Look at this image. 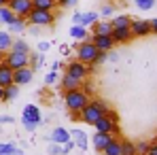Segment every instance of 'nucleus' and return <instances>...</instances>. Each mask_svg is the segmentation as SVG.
<instances>
[{"instance_id":"obj_1","label":"nucleus","mask_w":157,"mask_h":155,"mask_svg":"<svg viewBox=\"0 0 157 155\" xmlns=\"http://www.w3.org/2000/svg\"><path fill=\"white\" fill-rule=\"evenodd\" d=\"M106 110H108V104L104 100H100V98L89 100V102L85 104V108L81 110V121L87 123V126H94L102 115H106Z\"/></svg>"},{"instance_id":"obj_2","label":"nucleus","mask_w":157,"mask_h":155,"mask_svg":"<svg viewBox=\"0 0 157 155\" xmlns=\"http://www.w3.org/2000/svg\"><path fill=\"white\" fill-rule=\"evenodd\" d=\"M64 102H66V108L75 115V113H81L85 108L89 98H87V94L83 89H72V91H64Z\"/></svg>"},{"instance_id":"obj_3","label":"nucleus","mask_w":157,"mask_h":155,"mask_svg":"<svg viewBox=\"0 0 157 155\" xmlns=\"http://www.w3.org/2000/svg\"><path fill=\"white\" fill-rule=\"evenodd\" d=\"M4 64L11 70H19L30 66V53H17V51H6L4 53Z\"/></svg>"},{"instance_id":"obj_4","label":"nucleus","mask_w":157,"mask_h":155,"mask_svg":"<svg viewBox=\"0 0 157 155\" xmlns=\"http://www.w3.org/2000/svg\"><path fill=\"white\" fill-rule=\"evenodd\" d=\"M28 24H32V26H51L53 21H55V15H53V11H40V9H32V13L26 17Z\"/></svg>"},{"instance_id":"obj_5","label":"nucleus","mask_w":157,"mask_h":155,"mask_svg":"<svg viewBox=\"0 0 157 155\" xmlns=\"http://www.w3.org/2000/svg\"><path fill=\"white\" fill-rule=\"evenodd\" d=\"M96 53H98L96 45H94L91 41H85V43L77 45V62H83V64L91 66V62H94Z\"/></svg>"},{"instance_id":"obj_6","label":"nucleus","mask_w":157,"mask_h":155,"mask_svg":"<svg viewBox=\"0 0 157 155\" xmlns=\"http://www.w3.org/2000/svg\"><path fill=\"white\" fill-rule=\"evenodd\" d=\"M89 72H91V66H87L83 62H77V60L75 62H68V66H66V75L78 79V81H87Z\"/></svg>"},{"instance_id":"obj_7","label":"nucleus","mask_w":157,"mask_h":155,"mask_svg":"<svg viewBox=\"0 0 157 155\" xmlns=\"http://www.w3.org/2000/svg\"><path fill=\"white\" fill-rule=\"evenodd\" d=\"M6 6L15 13V17H24V19H26L28 15L32 13V9H34L32 6V0H9Z\"/></svg>"},{"instance_id":"obj_8","label":"nucleus","mask_w":157,"mask_h":155,"mask_svg":"<svg viewBox=\"0 0 157 155\" xmlns=\"http://www.w3.org/2000/svg\"><path fill=\"white\" fill-rule=\"evenodd\" d=\"M94 126H96V132H102V134H113V136H115V134L119 132V123H117L115 119L106 117V115H102Z\"/></svg>"},{"instance_id":"obj_9","label":"nucleus","mask_w":157,"mask_h":155,"mask_svg":"<svg viewBox=\"0 0 157 155\" xmlns=\"http://www.w3.org/2000/svg\"><path fill=\"white\" fill-rule=\"evenodd\" d=\"M130 30H132V36H134V38L149 36V34H151V21H147V19H132Z\"/></svg>"},{"instance_id":"obj_10","label":"nucleus","mask_w":157,"mask_h":155,"mask_svg":"<svg viewBox=\"0 0 157 155\" xmlns=\"http://www.w3.org/2000/svg\"><path fill=\"white\" fill-rule=\"evenodd\" d=\"M94 45H96V49L98 51H113V47H115V41H113V36L110 34H91V38H89Z\"/></svg>"},{"instance_id":"obj_11","label":"nucleus","mask_w":157,"mask_h":155,"mask_svg":"<svg viewBox=\"0 0 157 155\" xmlns=\"http://www.w3.org/2000/svg\"><path fill=\"white\" fill-rule=\"evenodd\" d=\"M21 119L24 121H32V123H40L43 121V115H40V108L36 106V104H28L24 106V113H21Z\"/></svg>"},{"instance_id":"obj_12","label":"nucleus","mask_w":157,"mask_h":155,"mask_svg":"<svg viewBox=\"0 0 157 155\" xmlns=\"http://www.w3.org/2000/svg\"><path fill=\"white\" fill-rule=\"evenodd\" d=\"M32 77H34V70L30 68V66H26V68H19V70H13V83L15 85H28L30 81H32Z\"/></svg>"},{"instance_id":"obj_13","label":"nucleus","mask_w":157,"mask_h":155,"mask_svg":"<svg viewBox=\"0 0 157 155\" xmlns=\"http://www.w3.org/2000/svg\"><path fill=\"white\" fill-rule=\"evenodd\" d=\"M110 36H113V41H115V45H125V43H130L132 38H134L130 28H113Z\"/></svg>"},{"instance_id":"obj_14","label":"nucleus","mask_w":157,"mask_h":155,"mask_svg":"<svg viewBox=\"0 0 157 155\" xmlns=\"http://www.w3.org/2000/svg\"><path fill=\"white\" fill-rule=\"evenodd\" d=\"M113 138H115L113 134H102V132H96V134H94V138H91V145H94V149H96V151H100V153H102V151H104V147L110 142V140H113Z\"/></svg>"},{"instance_id":"obj_15","label":"nucleus","mask_w":157,"mask_h":155,"mask_svg":"<svg viewBox=\"0 0 157 155\" xmlns=\"http://www.w3.org/2000/svg\"><path fill=\"white\" fill-rule=\"evenodd\" d=\"M72 19H75V24H81V26H85V28H91L96 21H98V15L91 13V11H89V13H75Z\"/></svg>"},{"instance_id":"obj_16","label":"nucleus","mask_w":157,"mask_h":155,"mask_svg":"<svg viewBox=\"0 0 157 155\" xmlns=\"http://www.w3.org/2000/svg\"><path fill=\"white\" fill-rule=\"evenodd\" d=\"M51 142H55V145H64V142H68L70 140V132L68 130H64V128H55L51 132Z\"/></svg>"},{"instance_id":"obj_17","label":"nucleus","mask_w":157,"mask_h":155,"mask_svg":"<svg viewBox=\"0 0 157 155\" xmlns=\"http://www.w3.org/2000/svg\"><path fill=\"white\" fill-rule=\"evenodd\" d=\"M59 85H62V89H64V91H72V89H81L83 81H78V79H75V77L64 75V77H62V81H59Z\"/></svg>"},{"instance_id":"obj_18","label":"nucleus","mask_w":157,"mask_h":155,"mask_svg":"<svg viewBox=\"0 0 157 155\" xmlns=\"http://www.w3.org/2000/svg\"><path fill=\"white\" fill-rule=\"evenodd\" d=\"M13 83V70L2 62L0 64V87H9Z\"/></svg>"},{"instance_id":"obj_19","label":"nucleus","mask_w":157,"mask_h":155,"mask_svg":"<svg viewBox=\"0 0 157 155\" xmlns=\"http://www.w3.org/2000/svg\"><path fill=\"white\" fill-rule=\"evenodd\" d=\"M70 136L75 138V145H77L81 151H87V134H85L83 130H72Z\"/></svg>"},{"instance_id":"obj_20","label":"nucleus","mask_w":157,"mask_h":155,"mask_svg":"<svg viewBox=\"0 0 157 155\" xmlns=\"http://www.w3.org/2000/svg\"><path fill=\"white\" fill-rule=\"evenodd\" d=\"M104 155H121V138H113L104 147Z\"/></svg>"},{"instance_id":"obj_21","label":"nucleus","mask_w":157,"mask_h":155,"mask_svg":"<svg viewBox=\"0 0 157 155\" xmlns=\"http://www.w3.org/2000/svg\"><path fill=\"white\" fill-rule=\"evenodd\" d=\"M26 24L28 21L24 19V17H13V19L6 24V26H9L6 32H24V30H26Z\"/></svg>"},{"instance_id":"obj_22","label":"nucleus","mask_w":157,"mask_h":155,"mask_svg":"<svg viewBox=\"0 0 157 155\" xmlns=\"http://www.w3.org/2000/svg\"><path fill=\"white\" fill-rule=\"evenodd\" d=\"M91 32H94V34H104L106 36V34L113 32V26H110V21H100V19H98V21L91 26Z\"/></svg>"},{"instance_id":"obj_23","label":"nucleus","mask_w":157,"mask_h":155,"mask_svg":"<svg viewBox=\"0 0 157 155\" xmlns=\"http://www.w3.org/2000/svg\"><path fill=\"white\" fill-rule=\"evenodd\" d=\"M11 45H13V36H11V32H6V30H0V51H9L11 49Z\"/></svg>"},{"instance_id":"obj_24","label":"nucleus","mask_w":157,"mask_h":155,"mask_svg":"<svg viewBox=\"0 0 157 155\" xmlns=\"http://www.w3.org/2000/svg\"><path fill=\"white\" fill-rule=\"evenodd\" d=\"M32 6L40 9V11H53V9H57V2L55 0H32Z\"/></svg>"},{"instance_id":"obj_25","label":"nucleus","mask_w":157,"mask_h":155,"mask_svg":"<svg viewBox=\"0 0 157 155\" xmlns=\"http://www.w3.org/2000/svg\"><path fill=\"white\" fill-rule=\"evenodd\" d=\"M70 36L77 38V41H85L87 38V28L81 26V24H75V26L70 28Z\"/></svg>"},{"instance_id":"obj_26","label":"nucleus","mask_w":157,"mask_h":155,"mask_svg":"<svg viewBox=\"0 0 157 155\" xmlns=\"http://www.w3.org/2000/svg\"><path fill=\"white\" fill-rule=\"evenodd\" d=\"M17 94H19V85L11 83L9 87H4V96H2V102H9V100L17 98Z\"/></svg>"},{"instance_id":"obj_27","label":"nucleus","mask_w":157,"mask_h":155,"mask_svg":"<svg viewBox=\"0 0 157 155\" xmlns=\"http://www.w3.org/2000/svg\"><path fill=\"white\" fill-rule=\"evenodd\" d=\"M130 24H132V17H128V15H119L110 21L113 28H130Z\"/></svg>"},{"instance_id":"obj_28","label":"nucleus","mask_w":157,"mask_h":155,"mask_svg":"<svg viewBox=\"0 0 157 155\" xmlns=\"http://www.w3.org/2000/svg\"><path fill=\"white\" fill-rule=\"evenodd\" d=\"M9 51H17V53H30V45H28L26 41H13V45H11V49Z\"/></svg>"},{"instance_id":"obj_29","label":"nucleus","mask_w":157,"mask_h":155,"mask_svg":"<svg viewBox=\"0 0 157 155\" xmlns=\"http://www.w3.org/2000/svg\"><path fill=\"white\" fill-rule=\"evenodd\" d=\"M121 155H136V142L121 140Z\"/></svg>"},{"instance_id":"obj_30","label":"nucleus","mask_w":157,"mask_h":155,"mask_svg":"<svg viewBox=\"0 0 157 155\" xmlns=\"http://www.w3.org/2000/svg\"><path fill=\"white\" fill-rule=\"evenodd\" d=\"M13 17H15V13H13L9 6H0V24H4V26H6Z\"/></svg>"},{"instance_id":"obj_31","label":"nucleus","mask_w":157,"mask_h":155,"mask_svg":"<svg viewBox=\"0 0 157 155\" xmlns=\"http://www.w3.org/2000/svg\"><path fill=\"white\" fill-rule=\"evenodd\" d=\"M106 60H108V53L106 51H98L96 57H94V62H91V66H100V64H104Z\"/></svg>"},{"instance_id":"obj_32","label":"nucleus","mask_w":157,"mask_h":155,"mask_svg":"<svg viewBox=\"0 0 157 155\" xmlns=\"http://www.w3.org/2000/svg\"><path fill=\"white\" fill-rule=\"evenodd\" d=\"M136 6L142 9V11H149V9L155 6V0H136Z\"/></svg>"},{"instance_id":"obj_33","label":"nucleus","mask_w":157,"mask_h":155,"mask_svg":"<svg viewBox=\"0 0 157 155\" xmlns=\"http://www.w3.org/2000/svg\"><path fill=\"white\" fill-rule=\"evenodd\" d=\"M57 79H59L57 70H49V72H47V77H45V85H53Z\"/></svg>"},{"instance_id":"obj_34","label":"nucleus","mask_w":157,"mask_h":155,"mask_svg":"<svg viewBox=\"0 0 157 155\" xmlns=\"http://www.w3.org/2000/svg\"><path fill=\"white\" fill-rule=\"evenodd\" d=\"M57 2V9H72L77 6V0H55Z\"/></svg>"},{"instance_id":"obj_35","label":"nucleus","mask_w":157,"mask_h":155,"mask_svg":"<svg viewBox=\"0 0 157 155\" xmlns=\"http://www.w3.org/2000/svg\"><path fill=\"white\" fill-rule=\"evenodd\" d=\"M13 149H15V145H13V142H0V155L11 153Z\"/></svg>"},{"instance_id":"obj_36","label":"nucleus","mask_w":157,"mask_h":155,"mask_svg":"<svg viewBox=\"0 0 157 155\" xmlns=\"http://www.w3.org/2000/svg\"><path fill=\"white\" fill-rule=\"evenodd\" d=\"M147 151H149V142H136V153L138 155H147Z\"/></svg>"},{"instance_id":"obj_37","label":"nucleus","mask_w":157,"mask_h":155,"mask_svg":"<svg viewBox=\"0 0 157 155\" xmlns=\"http://www.w3.org/2000/svg\"><path fill=\"white\" fill-rule=\"evenodd\" d=\"M75 147H77V145H75V140H68V142H64V145H62V155L70 153V151H72Z\"/></svg>"},{"instance_id":"obj_38","label":"nucleus","mask_w":157,"mask_h":155,"mask_svg":"<svg viewBox=\"0 0 157 155\" xmlns=\"http://www.w3.org/2000/svg\"><path fill=\"white\" fill-rule=\"evenodd\" d=\"M47 153L49 155H62V145H55V142H53L51 147L47 149Z\"/></svg>"},{"instance_id":"obj_39","label":"nucleus","mask_w":157,"mask_h":155,"mask_svg":"<svg viewBox=\"0 0 157 155\" xmlns=\"http://www.w3.org/2000/svg\"><path fill=\"white\" fill-rule=\"evenodd\" d=\"M147 155H157V140L149 142V151H147Z\"/></svg>"},{"instance_id":"obj_40","label":"nucleus","mask_w":157,"mask_h":155,"mask_svg":"<svg viewBox=\"0 0 157 155\" xmlns=\"http://www.w3.org/2000/svg\"><path fill=\"white\" fill-rule=\"evenodd\" d=\"M108 15H113V6L110 4H104L102 6V17H108Z\"/></svg>"},{"instance_id":"obj_41","label":"nucleus","mask_w":157,"mask_h":155,"mask_svg":"<svg viewBox=\"0 0 157 155\" xmlns=\"http://www.w3.org/2000/svg\"><path fill=\"white\" fill-rule=\"evenodd\" d=\"M21 123H24V128H26L28 132H34V130H36V123H32V121H24V119H21Z\"/></svg>"},{"instance_id":"obj_42","label":"nucleus","mask_w":157,"mask_h":155,"mask_svg":"<svg viewBox=\"0 0 157 155\" xmlns=\"http://www.w3.org/2000/svg\"><path fill=\"white\" fill-rule=\"evenodd\" d=\"M47 49H49V43H47V41H43V43H38V51H40V53H45Z\"/></svg>"},{"instance_id":"obj_43","label":"nucleus","mask_w":157,"mask_h":155,"mask_svg":"<svg viewBox=\"0 0 157 155\" xmlns=\"http://www.w3.org/2000/svg\"><path fill=\"white\" fill-rule=\"evenodd\" d=\"M151 34H157V19H151Z\"/></svg>"},{"instance_id":"obj_44","label":"nucleus","mask_w":157,"mask_h":155,"mask_svg":"<svg viewBox=\"0 0 157 155\" xmlns=\"http://www.w3.org/2000/svg\"><path fill=\"white\" fill-rule=\"evenodd\" d=\"M0 123H13V117H0Z\"/></svg>"},{"instance_id":"obj_45","label":"nucleus","mask_w":157,"mask_h":155,"mask_svg":"<svg viewBox=\"0 0 157 155\" xmlns=\"http://www.w3.org/2000/svg\"><path fill=\"white\" fill-rule=\"evenodd\" d=\"M6 155H24V151H21V149H17V147H15V149H13V151H11V153H6Z\"/></svg>"},{"instance_id":"obj_46","label":"nucleus","mask_w":157,"mask_h":155,"mask_svg":"<svg viewBox=\"0 0 157 155\" xmlns=\"http://www.w3.org/2000/svg\"><path fill=\"white\" fill-rule=\"evenodd\" d=\"M2 96H4V87H0V102H2Z\"/></svg>"},{"instance_id":"obj_47","label":"nucleus","mask_w":157,"mask_h":155,"mask_svg":"<svg viewBox=\"0 0 157 155\" xmlns=\"http://www.w3.org/2000/svg\"><path fill=\"white\" fill-rule=\"evenodd\" d=\"M4 62V51H0V64Z\"/></svg>"},{"instance_id":"obj_48","label":"nucleus","mask_w":157,"mask_h":155,"mask_svg":"<svg viewBox=\"0 0 157 155\" xmlns=\"http://www.w3.org/2000/svg\"><path fill=\"white\" fill-rule=\"evenodd\" d=\"M6 2H9V0H0V6H6Z\"/></svg>"},{"instance_id":"obj_49","label":"nucleus","mask_w":157,"mask_h":155,"mask_svg":"<svg viewBox=\"0 0 157 155\" xmlns=\"http://www.w3.org/2000/svg\"><path fill=\"white\" fill-rule=\"evenodd\" d=\"M136 155H138V153H136Z\"/></svg>"}]
</instances>
